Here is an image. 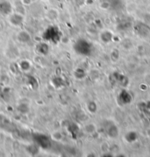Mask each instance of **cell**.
Returning <instances> with one entry per match:
<instances>
[{
	"label": "cell",
	"instance_id": "obj_2",
	"mask_svg": "<svg viewBox=\"0 0 150 157\" xmlns=\"http://www.w3.org/2000/svg\"><path fill=\"white\" fill-rule=\"evenodd\" d=\"M75 52L79 55L83 56H89L93 51V46L89 41L85 39H79L74 45Z\"/></svg>",
	"mask_w": 150,
	"mask_h": 157
},
{
	"label": "cell",
	"instance_id": "obj_6",
	"mask_svg": "<svg viewBox=\"0 0 150 157\" xmlns=\"http://www.w3.org/2000/svg\"><path fill=\"white\" fill-rule=\"evenodd\" d=\"M119 99L120 101L122 103V104H126L130 103L131 100H132V97H131L130 94L128 92H127L126 90H123L120 93Z\"/></svg>",
	"mask_w": 150,
	"mask_h": 157
},
{
	"label": "cell",
	"instance_id": "obj_15",
	"mask_svg": "<svg viewBox=\"0 0 150 157\" xmlns=\"http://www.w3.org/2000/svg\"><path fill=\"white\" fill-rule=\"evenodd\" d=\"M21 68H22V70L27 71L30 68V63L27 61H22L21 63Z\"/></svg>",
	"mask_w": 150,
	"mask_h": 157
},
{
	"label": "cell",
	"instance_id": "obj_12",
	"mask_svg": "<svg viewBox=\"0 0 150 157\" xmlns=\"http://www.w3.org/2000/svg\"><path fill=\"white\" fill-rule=\"evenodd\" d=\"M88 109L91 113H94L97 109V106L94 101H91L88 104Z\"/></svg>",
	"mask_w": 150,
	"mask_h": 157
},
{
	"label": "cell",
	"instance_id": "obj_16",
	"mask_svg": "<svg viewBox=\"0 0 150 157\" xmlns=\"http://www.w3.org/2000/svg\"><path fill=\"white\" fill-rule=\"evenodd\" d=\"M74 3L79 7L82 6L85 3V0H74Z\"/></svg>",
	"mask_w": 150,
	"mask_h": 157
},
{
	"label": "cell",
	"instance_id": "obj_10",
	"mask_svg": "<svg viewBox=\"0 0 150 157\" xmlns=\"http://www.w3.org/2000/svg\"><path fill=\"white\" fill-rule=\"evenodd\" d=\"M18 39L20 42L22 43H27L30 40V35L28 33L25 31H22L18 33Z\"/></svg>",
	"mask_w": 150,
	"mask_h": 157
},
{
	"label": "cell",
	"instance_id": "obj_3",
	"mask_svg": "<svg viewBox=\"0 0 150 157\" xmlns=\"http://www.w3.org/2000/svg\"><path fill=\"white\" fill-rule=\"evenodd\" d=\"M33 140L38 145L44 149H48L51 146L49 138L44 134H37L33 135Z\"/></svg>",
	"mask_w": 150,
	"mask_h": 157
},
{
	"label": "cell",
	"instance_id": "obj_4",
	"mask_svg": "<svg viewBox=\"0 0 150 157\" xmlns=\"http://www.w3.org/2000/svg\"><path fill=\"white\" fill-rule=\"evenodd\" d=\"M23 16L22 15L15 13L10 16V22L14 26H20L23 23Z\"/></svg>",
	"mask_w": 150,
	"mask_h": 157
},
{
	"label": "cell",
	"instance_id": "obj_7",
	"mask_svg": "<svg viewBox=\"0 0 150 157\" xmlns=\"http://www.w3.org/2000/svg\"><path fill=\"white\" fill-rule=\"evenodd\" d=\"M106 2L108 5V7H110L111 9L118 10L122 6L123 1L122 0H108Z\"/></svg>",
	"mask_w": 150,
	"mask_h": 157
},
{
	"label": "cell",
	"instance_id": "obj_8",
	"mask_svg": "<svg viewBox=\"0 0 150 157\" xmlns=\"http://www.w3.org/2000/svg\"><path fill=\"white\" fill-rule=\"evenodd\" d=\"M0 11L2 13L5 15H9L12 11V7L11 5L7 2H3L0 4Z\"/></svg>",
	"mask_w": 150,
	"mask_h": 157
},
{
	"label": "cell",
	"instance_id": "obj_14",
	"mask_svg": "<svg viewBox=\"0 0 150 157\" xmlns=\"http://www.w3.org/2000/svg\"><path fill=\"white\" fill-rule=\"evenodd\" d=\"M126 139L127 141H129L130 143H132V142H133L136 139V133L135 132H130V133H128L126 135Z\"/></svg>",
	"mask_w": 150,
	"mask_h": 157
},
{
	"label": "cell",
	"instance_id": "obj_9",
	"mask_svg": "<svg viewBox=\"0 0 150 157\" xmlns=\"http://www.w3.org/2000/svg\"><path fill=\"white\" fill-rule=\"evenodd\" d=\"M107 133H108V134L110 137H117L118 134H119L117 127H116L114 124H112V123H110L108 128H107Z\"/></svg>",
	"mask_w": 150,
	"mask_h": 157
},
{
	"label": "cell",
	"instance_id": "obj_1",
	"mask_svg": "<svg viewBox=\"0 0 150 157\" xmlns=\"http://www.w3.org/2000/svg\"><path fill=\"white\" fill-rule=\"evenodd\" d=\"M62 38V33L56 26H50L47 27L43 33V39L46 41L57 44Z\"/></svg>",
	"mask_w": 150,
	"mask_h": 157
},
{
	"label": "cell",
	"instance_id": "obj_13",
	"mask_svg": "<svg viewBox=\"0 0 150 157\" xmlns=\"http://www.w3.org/2000/svg\"><path fill=\"white\" fill-rule=\"evenodd\" d=\"M74 75L77 78H82L85 76V71L81 68H79L74 73Z\"/></svg>",
	"mask_w": 150,
	"mask_h": 157
},
{
	"label": "cell",
	"instance_id": "obj_5",
	"mask_svg": "<svg viewBox=\"0 0 150 157\" xmlns=\"http://www.w3.org/2000/svg\"><path fill=\"white\" fill-rule=\"evenodd\" d=\"M36 49L38 53L43 55H46L49 53V47L46 43H40V44L37 45Z\"/></svg>",
	"mask_w": 150,
	"mask_h": 157
},
{
	"label": "cell",
	"instance_id": "obj_11",
	"mask_svg": "<svg viewBox=\"0 0 150 157\" xmlns=\"http://www.w3.org/2000/svg\"><path fill=\"white\" fill-rule=\"evenodd\" d=\"M112 34L110 33V31H104L103 33L101 34V39L104 43H109L112 40Z\"/></svg>",
	"mask_w": 150,
	"mask_h": 157
}]
</instances>
